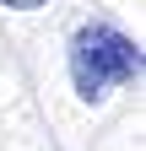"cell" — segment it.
I'll return each mask as SVG.
<instances>
[{
  "mask_svg": "<svg viewBox=\"0 0 146 151\" xmlns=\"http://www.w3.org/2000/svg\"><path fill=\"white\" fill-rule=\"evenodd\" d=\"M141 65H146L141 60V43L124 38L119 27H108V22H81L76 32H70V81H76V97L81 103H98L114 86L135 81Z\"/></svg>",
  "mask_w": 146,
  "mask_h": 151,
  "instance_id": "obj_1",
  "label": "cell"
},
{
  "mask_svg": "<svg viewBox=\"0 0 146 151\" xmlns=\"http://www.w3.org/2000/svg\"><path fill=\"white\" fill-rule=\"evenodd\" d=\"M0 6H11V11H33V6H43V0H0Z\"/></svg>",
  "mask_w": 146,
  "mask_h": 151,
  "instance_id": "obj_2",
  "label": "cell"
}]
</instances>
